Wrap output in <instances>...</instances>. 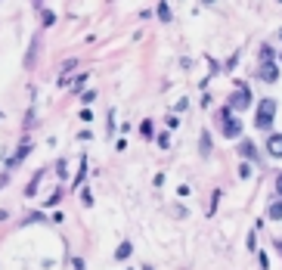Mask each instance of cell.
Wrapping results in <instances>:
<instances>
[{
  "label": "cell",
  "mask_w": 282,
  "mask_h": 270,
  "mask_svg": "<svg viewBox=\"0 0 282 270\" xmlns=\"http://www.w3.org/2000/svg\"><path fill=\"white\" fill-rule=\"evenodd\" d=\"M127 255H131V242H121V246H118V252H115V258H118V261H124Z\"/></svg>",
  "instance_id": "obj_10"
},
{
  "label": "cell",
  "mask_w": 282,
  "mask_h": 270,
  "mask_svg": "<svg viewBox=\"0 0 282 270\" xmlns=\"http://www.w3.org/2000/svg\"><path fill=\"white\" fill-rule=\"evenodd\" d=\"M220 125H223V137H233V140H236V137L242 134V121L233 118V115H229V118H223Z\"/></svg>",
  "instance_id": "obj_3"
},
{
  "label": "cell",
  "mask_w": 282,
  "mask_h": 270,
  "mask_svg": "<svg viewBox=\"0 0 282 270\" xmlns=\"http://www.w3.org/2000/svg\"><path fill=\"white\" fill-rule=\"evenodd\" d=\"M205 4H214V0H205Z\"/></svg>",
  "instance_id": "obj_15"
},
{
  "label": "cell",
  "mask_w": 282,
  "mask_h": 270,
  "mask_svg": "<svg viewBox=\"0 0 282 270\" xmlns=\"http://www.w3.org/2000/svg\"><path fill=\"white\" fill-rule=\"evenodd\" d=\"M279 249H282V239H279Z\"/></svg>",
  "instance_id": "obj_16"
},
{
  "label": "cell",
  "mask_w": 282,
  "mask_h": 270,
  "mask_svg": "<svg viewBox=\"0 0 282 270\" xmlns=\"http://www.w3.org/2000/svg\"><path fill=\"white\" fill-rule=\"evenodd\" d=\"M276 192H279V199H282V174L276 177Z\"/></svg>",
  "instance_id": "obj_14"
},
{
  "label": "cell",
  "mask_w": 282,
  "mask_h": 270,
  "mask_svg": "<svg viewBox=\"0 0 282 270\" xmlns=\"http://www.w3.org/2000/svg\"><path fill=\"white\" fill-rule=\"evenodd\" d=\"M239 152H242V156H245L248 162H258V149H254L251 140H242V143H239Z\"/></svg>",
  "instance_id": "obj_6"
},
{
  "label": "cell",
  "mask_w": 282,
  "mask_h": 270,
  "mask_svg": "<svg viewBox=\"0 0 282 270\" xmlns=\"http://www.w3.org/2000/svg\"><path fill=\"white\" fill-rule=\"evenodd\" d=\"M279 59H282V56H279Z\"/></svg>",
  "instance_id": "obj_18"
},
{
  "label": "cell",
  "mask_w": 282,
  "mask_h": 270,
  "mask_svg": "<svg viewBox=\"0 0 282 270\" xmlns=\"http://www.w3.org/2000/svg\"><path fill=\"white\" fill-rule=\"evenodd\" d=\"M267 214H270V220H282V199H276V202L267 208Z\"/></svg>",
  "instance_id": "obj_8"
},
{
  "label": "cell",
  "mask_w": 282,
  "mask_h": 270,
  "mask_svg": "<svg viewBox=\"0 0 282 270\" xmlns=\"http://www.w3.org/2000/svg\"><path fill=\"white\" fill-rule=\"evenodd\" d=\"M273 118H276V103H273V100H264V103L258 106V118H254V125H258L261 131H270V128H273Z\"/></svg>",
  "instance_id": "obj_1"
},
{
  "label": "cell",
  "mask_w": 282,
  "mask_h": 270,
  "mask_svg": "<svg viewBox=\"0 0 282 270\" xmlns=\"http://www.w3.org/2000/svg\"><path fill=\"white\" fill-rule=\"evenodd\" d=\"M261 59H264V62H273V50H270V47H267V44H264V47H261Z\"/></svg>",
  "instance_id": "obj_12"
},
{
  "label": "cell",
  "mask_w": 282,
  "mask_h": 270,
  "mask_svg": "<svg viewBox=\"0 0 282 270\" xmlns=\"http://www.w3.org/2000/svg\"><path fill=\"white\" fill-rule=\"evenodd\" d=\"M208 152H211V137L201 134V156H208Z\"/></svg>",
  "instance_id": "obj_11"
},
{
  "label": "cell",
  "mask_w": 282,
  "mask_h": 270,
  "mask_svg": "<svg viewBox=\"0 0 282 270\" xmlns=\"http://www.w3.org/2000/svg\"><path fill=\"white\" fill-rule=\"evenodd\" d=\"M245 106H251V90L245 84H239V90L229 96V109H245Z\"/></svg>",
  "instance_id": "obj_2"
},
{
  "label": "cell",
  "mask_w": 282,
  "mask_h": 270,
  "mask_svg": "<svg viewBox=\"0 0 282 270\" xmlns=\"http://www.w3.org/2000/svg\"><path fill=\"white\" fill-rule=\"evenodd\" d=\"M140 134L149 140V137H152V121H143V125H140Z\"/></svg>",
  "instance_id": "obj_13"
},
{
  "label": "cell",
  "mask_w": 282,
  "mask_h": 270,
  "mask_svg": "<svg viewBox=\"0 0 282 270\" xmlns=\"http://www.w3.org/2000/svg\"><path fill=\"white\" fill-rule=\"evenodd\" d=\"M158 19L161 22H171V7L168 4H158Z\"/></svg>",
  "instance_id": "obj_9"
},
{
  "label": "cell",
  "mask_w": 282,
  "mask_h": 270,
  "mask_svg": "<svg viewBox=\"0 0 282 270\" xmlns=\"http://www.w3.org/2000/svg\"><path fill=\"white\" fill-rule=\"evenodd\" d=\"M267 152L273 159H282V134H270L267 137Z\"/></svg>",
  "instance_id": "obj_4"
},
{
  "label": "cell",
  "mask_w": 282,
  "mask_h": 270,
  "mask_svg": "<svg viewBox=\"0 0 282 270\" xmlns=\"http://www.w3.org/2000/svg\"><path fill=\"white\" fill-rule=\"evenodd\" d=\"M261 78H264L267 84H276V78H279V68H276V62H264V65H261Z\"/></svg>",
  "instance_id": "obj_5"
},
{
  "label": "cell",
  "mask_w": 282,
  "mask_h": 270,
  "mask_svg": "<svg viewBox=\"0 0 282 270\" xmlns=\"http://www.w3.org/2000/svg\"><path fill=\"white\" fill-rule=\"evenodd\" d=\"M28 152H31V146H28V143H25V146H19V149H16V156L10 159V168H16V165H19V162L28 156Z\"/></svg>",
  "instance_id": "obj_7"
},
{
  "label": "cell",
  "mask_w": 282,
  "mask_h": 270,
  "mask_svg": "<svg viewBox=\"0 0 282 270\" xmlns=\"http://www.w3.org/2000/svg\"><path fill=\"white\" fill-rule=\"evenodd\" d=\"M279 37H282V31H279Z\"/></svg>",
  "instance_id": "obj_17"
}]
</instances>
